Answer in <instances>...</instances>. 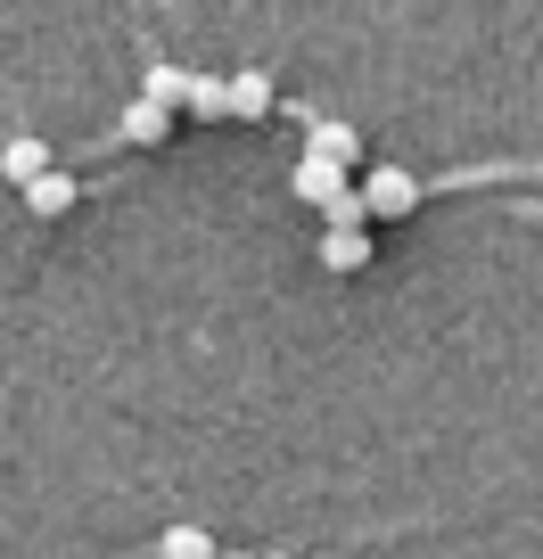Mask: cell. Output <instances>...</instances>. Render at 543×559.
<instances>
[{
  "label": "cell",
  "mask_w": 543,
  "mask_h": 559,
  "mask_svg": "<svg viewBox=\"0 0 543 559\" xmlns=\"http://www.w3.org/2000/svg\"><path fill=\"white\" fill-rule=\"evenodd\" d=\"M157 559H223V543H214L206 526H165V535H157Z\"/></svg>",
  "instance_id": "cell-9"
},
{
  "label": "cell",
  "mask_w": 543,
  "mask_h": 559,
  "mask_svg": "<svg viewBox=\"0 0 543 559\" xmlns=\"http://www.w3.org/2000/svg\"><path fill=\"white\" fill-rule=\"evenodd\" d=\"M272 107H281V83H272V74H263V67L231 74V116H239V123H263V116H272Z\"/></svg>",
  "instance_id": "cell-2"
},
{
  "label": "cell",
  "mask_w": 543,
  "mask_h": 559,
  "mask_svg": "<svg viewBox=\"0 0 543 559\" xmlns=\"http://www.w3.org/2000/svg\"><path fill=\"white\" fill-rule=\"evenodd\" d=\"M321 559H338V551H321Z\"/></svg>",
  "instance_id": "cell-13"
},
{
  "label": "cell",
  "mask_w": 543,
  "mask_h": 559,
  "mask_svg": "<svg viewBox=\"0 0 543 559\" xmlns=\"http://www.w3.org/2000/svg\"><path fill=\"white\" fill-rule=\"evenodd\" d=\"M321 263H330L338 280L363 272V263H370V230H330V239H321Z\"/></svg>",
  "instance_id": "cell-8"
},
{
  "label": "cell",
  "mask_w": 543,
  "mask_h": 559,
  "mask_svg": "<svg viewBox=\"0 0 543 559\" xmlns=\"http://www.w3.org/2000/svg\"><path fill=\"white\" fill-rule=\"evenodd\" d=\"M305 157L354 165V157H363V132H354V123H314V132H305Z\"/></svg>",
  "instance_id": "cell-5"
},
{
  "label": "cell",
  "mask_w": 543,
  "mask_h": 559,
  "mask_svg": "<svg viewBox=\"0 0 543 559\" xmlns=\"http://www.w3.org/2000/svg\"><path fill=\"white\" fill-rule=\"evenodd\" d=\"M165 132H174V107H149V99L123 107V140H132V148H157Z\"/></svg>",
  "instance_id": "cell-6"
},
{
  "label": "cell",
  "mask_w": 543,
  "mask_h": 559,
  "mask_svg": "<svg viewBox=\"0 0 543 559\" xmlns=\"http://www.w3.org/2000/svg\"><path fill=\"white\" fill-rule=\"evenodd\" d=\"M263 559H297V551H263Z\"/></svg>",
  "instance_id": "cell-12"
},
{
  "label": "cell",
  "mask_w": 543,
  "mask_h": 559,
  "mask_svg": "<svg viewBox=\"0 0 543 559\" xmlns=\"http://www.w3.org/2000/svg\"><path fill=\"white\" fill-rule=\"evenodd\" d=\"M74 198H83V190H74V174H58V165H50V174L25 190V214H74Z\"/></svg>",
  "instance_id": "cell-7"
},
{
  "label": "cell",
  "mask_w": 543,
  "mask_h": 559,
  "mask_svg": "<svg viewBox=\"0 0 543 559\" xmlns=\"http://www.w3.org/2000/svg\"><path fill=\"white\" fill-rule=\"evenodd\" d=\"M181 107H190L198 123L231 116V74H190V99H181Z\"/></svg>",
  "instance_id": "cell-10"
},
{
  "label": "cell",
  "mask_w": 543,
  "mask_h": 559,
  "mask_svg": "<svg viewBox=\"0 0 543 559\" xmlns=\"http://www.w3.org/2000/svg\"><path fill=\"white\" fill-rule=\"evenodd\" d=\"M363 206H370V223H403V214H421V181L403 174V165H379L363 181Z\"/></svg>",
  "instance_id": "cell-1"
},
{
  "label": "cell",
  "mask_w": 543,
  "mask_h": 559,
  "mask_svg": "<svg viewBox=\"0 0 543 559\" xmlns=\"http://www.w3.org/2000/svg\"><path fill=\"white\" fill-rule=\"evenodd\" d=\"M141 99H149V107H181V99H190V67H165V58H157V67H149V83H141Z\"/></svg>",
  "instance_id": "cell-11"
},
{
  "label": "cell",
  "mask_w": 543,
  "mask_h": 559,
  "mask_svg": "<svg viewBox=\"0 0 543 559\" xmlns=\"http://www.w3.org/2000/svg\"><path fill=\"white\" fill-rule=\"evenodd\" d=\"M297 198H305V206H330V198H346V165L297 157Z\"/></svg>",
  "instance_id": "cell-4"
},
{
  "label": "cell",
  "mask_w": 543,
  "mask_h": 559,
  "mask_svg": "<svg viewBox=\"0 0 543 559\" xmlns=\"http://www.w3.org/2000/svg\"><path fill=\"white\" fill-rule=\"evenodd\" d=\"M0 174L17 181V190H34L42 174H50V140H34V132H17L9 148H0Z\"/></svg>",
  "instance_id": "cell-3"
}]
</instances>
